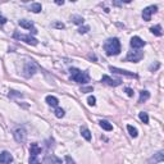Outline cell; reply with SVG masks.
I'll list each match as a JSON object with an SVG mask.
<instances>
[{
	"mask_svg": "<svg viewBox=\"0 0 164 164\" xmlns=\"http://www.w3.org/2000/svg\"><path fill=\"white\" fill-rule=\"evenodd\" d=\"M104 51L106 53V55H118L120 53V43L117 37H112L108 38L104 43Z\"/></svg>",
	"mask_w": 164,
	"mask_h": 164,
	"instance_id": "cell-1",
	"label": "cell"
},
{
	"mask_svg": "<svg viewBox=\"0 0 164 164\" xmlns=\"http://www.w3.org/2000/svg\"><path fill=\"white\" fill-rule=\"evenodd\" d=\"M69 74H71V79L77 82V84L85 85L90 81V76L86 71H81L78 68H71L69 69Z\"/></svg>",
	"mask_w": 164,
	"mask_h": 164,
	"instance_id": "cell-2",
	"label": "cell"
},
{
	"mask_svg": "<svg viewBox=\"0 0 164 164\" xmlns=\"http://www.w3.org/2000/svg\"><path fill=\"white\" fill-rule=\"evenodd\" d=\"M13 37L17 38V40H21V41H24L26 44H30V45H37L38 44V40L32 37L31 35H23V33H19V32H14L13 33Z\"/></svg>",
	"mask_w": 164,
	"mask_h": 164,
	"instance_id": "cell-3",
	"label": "cell"
},
{
	"mask_svg": "<svg viewBox=\"0 0 164 164\" xmlns=\"http://www.w3.org/2000/svg\"><path fill=\"white\" fill-rule=\"evenodd\" d=\"M36 69H37V67L33 62H27L23 67V76L26 78H30L36 73Z\"/></svg>",
	"mask_w": 164,
	"mask_h": 164,
	"instance_id": "cell-4",
	"label": "cell"
},
{
	"mask_svg": "<svg viewBox=\"0 0 164 164\" xmlns=\"http://www.w3.org/2000/svg\"><path fill=\"white\" fill-rule=\"evenodd\" d=\"M142 58H144V51H140V50L128 51L127 57H126V62H133V63H139V62H140Z\"/></svg>",
	"mask_w": 164,
	"mask_h": 164,
	"instance_id": "cell-5",
	"label": "cell"
},
{
	"mask_svg": "<svg viewBox=\"0 0 164 164\" xmlns=\"http://www.w3.org/2000/svg\"><path fill=\"white\" fill-rule=\"evenodd\" d=\"M13 136H14V140L19 144L24 142L26 139H27V132L24 130V127H18L14 130V132H13Z\"/></svg>",
	"mask_w": 164,
	"mask_h": 164,
	"instance_id": "cell-6",
	"label": "cell"
},
{
	"mask_svg": "<svg viewBox=\"0 0 164 164\" xmlns=\"http://www.w3.org/2000/svg\"><path fill=\"white\" fill-rule=\"evenodd\" d=\"M156 10H158L156 5H149V7H146L142 10V18H144V21L149 22L150 19H151V16L154 14V13H156Z\"/></svg>",
	"mask_w": 164,
	"mask_h": 164,
	"instance_id": "cell-7",
	"label": "cell"
},
{
	"mask_svg": "<svg viewBox=\"0 0 164 164\" xmlns=\"http://www.w3.org/2000/svg\"><path fill=\"white\" fill-rule=\"evenodd\" d=\"M109 71L115 73V74H123V76H128V77H135V78H137V74L133 73V72H128L126 69H120V68H117V67H113L110 65L109 67Z\"/></svg>",
	"mask_w": 164,
	"mask_h": 164,
	"instance_id": "cell-8",
	"label": "cell"
},
{
	"mask_svg": "<svg viewBox=\"0 0 164 164\" xmlns=\"http://www.w3.org/2000/svg\"><path fill=\"white\" fill-rule=\"evenodd\" d=\"M131 46L133 48V49H141V48H144L145 46V41L141 38V37H139V36H133L132 38H131Z\"/></svg>",
	"mask_w": 164,
	"mask_h": 164,
	"instance_id": "cell-9",
	"label": "cell"
},
{
	"mask_svg": "<svg viewBox=\"0 0 164 164\" xmlns=\"http://www.w3.org/2000/svg\"><path fill=\"white\" fill-rule=\"evenodd\" d=\"M101 82H104V84H106L108 86H112V87H117V86H119V85L122 84L120 79H113V78H110L109 76H103Z\"/></svg>",
	"mask_w": 164,
	"mask_h": 164,
	"instance_id": "cell-10",
	"label": "cell"
},
{
	"mask_svg": "<svg viewBox=\"0 0 164 164\" xmlns=\"http://www.w3.org/2000/svg\"><path fill=\"white\" fill-rule=\"evenodd\" d=\"M13 161V155L9 151H2L0 153V163L2 164H10Z\"/></svg>",
	"mask_w": 164,
	"mask_h": 164,
	"instance_id": "cell-11",
	"label": "cell"
},
{
	"mask_svg": "<svg viewBox=\"0 0 164 164\" xmlns=\"http://www.w3.org/2000/svg\"><path fill=\"white\" fill-rule=\"evenodd\" d=\"M163 160H164V151L160 150V151H158L156 154H154L151 158L149 159V163L150 164H156V163H161Z\"/></svg>",
	"mask_w": 164,
	"mask_h": 164,
	"instance_id": "cell-12",
	"label": "cell"
},
{
	"mask_svg": "<svg viewBox=\"0 0 164 164\" xmlns=\"http://www.w3.org/2000/svg\"><path fill=\"white\" fill-rule=\"evenodd\" d=\"M18 24L22 27V28H27V30H31V31L35 28V27H33V22L27 21V19H21L18 22Z\"/></svg>",
	"mask_w": 164,
	"mask_h": 164,
	"instance_id": "cell-13",
	"label": "cell"
},
{
	"mask_svg": "<svg viewBox=\"0 0 164 164\" xmlns=\"http://www.w3.org/2000/svg\"><path fill=\"white\" fill-rule=\"evenodd\" d=\"M30 154H31V155H35V156H37L38 154H41V147H40L36 142L31 144V146H30Z\"/></svg>",
	"mask_w": 164,
	"mask_h": 164,
	"instance_id": "cell-14",
	"label": "cell"
},
{
	"mask_svg": "<svg viewBox=\"0 0 164 164\" xmlns=\"http://www.w3.org/2000/svg\"><path fill=\"white\" fill-rule=\"evenodd\" d=\"M46 103L48 105L50 106H54V108H58V104H59V100L55 98V96H51V95H49V96H46Z\"/></svg>",
	"mask_w": 164,
	"mask_h": 164,
	"instance_id": "cell-15",
	"label": "cell"
},
{
	"mask_svg": "<svg viewBox=\"0 0 164 164\" xmlns=\"http://www.w3.org/2000/svg\"><path fill=\"white\" fill-rule=\"evenodd\" d=\"M81 135H82V137H84L86 141H90L91 140V132H90V130L89 128H86V127H81Z\"/></svg>",
	"mask_w": 164,
	"mask_h": 164,
	"instance_id": "cell-16",
	"label": "cell"
},
{
	"mask_svg": "<svg viewBox=\"0 0 164 164\" xmlns=\"http://www.w3.org/2000/svg\"><path fill=\"white\" fill-rule=\"evenodd\" d=\"M150 99V92L146 91V90H142L140 92V98H139V103H145L146 100Z\"/></svg>",
	"mask_w": 164,
	"mask_h": 164,
	"instance_id": "cell-17",
	"label": "cell"
},
{
	"mask_svg": "<svg viewBox=\"0 0 164 164\" xmlns=\"http://www.w3.org/2000/svg\"><path fill=\"white\" fill-rule=\"evenodd\" d=\"M99 125H100V127L103 128V130H105V131H112L113 130V126L109 123L108 120H104V119H101L100 122H99Z\"/></svg>",
	"mask_w": 164,
	"mask_h": 164,
	"instance_id": "cell-18",
	"label": "cell"
},
{
	"mask_svg": "<svg viewBox=\"0 0 164 164\" xmlns=\"http://www.w3.org/2000/svg\"><path fill=\"white\" fill-rule=\"evenodd\" d=\"M127 131H128V133L131 135V137H133V139H136V137L139 136V131H137V128H135V127L131 126V125L127 126Z\"/></svg>",
	"mask_w": 164,
	"mask_h": 164,
	"instance_id": "cell-19",
	"label": "cell"
},
{
	"mask_svg": "<svg viewBox=\"0 0 164 164\" xmlns=\"http://www.w3.org/2000/svg\"><path fill=\"white\" fill-rule=\"evenodd\" d=\"M150 31H151L155 36H161L163 35V31H161V26L160 24H156V26H153L151 28H150Z\"/></svg>",
	"mask_w": 164,
	"mask_h": 164,
	"instance_id": "cell-20",
	"label": "cell"
},
{
	"mask_svg": "<svg viewBox=\"0 0 164 164\" xmlns=\"http://www.w3.org/2000/svg\"><path fill=\"white\" fill-rule=\"evenodd\" d=\"M41 9H43V7H41L40 3H33V4H31V7H30V10L33 12V13H40Z\"/></svg>",
	"mask_w": 164,
	"mask_h": 164,
	"instance_id": "cell-21",
	"label": "cell"
},
{
	"mask_svg": "<svg viewBox=\"0 0 164 164\" xmlns=\"http://www.w3.org/2000/svg\"><path fill=\"white\" fill-rule=\"evenodd\" d=\"M71 21H72L74 24H84V22H85V19L82 18L81 16H72V17H71Z\"/></svg>",
	"mask_w": 164,
	"mask_h": 164,
	"instance_id": "cell-22",
	"label": "cell"
},
{
	"mask_svg": "<svg viewBox=\"0 0 164 164\" xmlns=\"http://www.w3.org/2000/svg\"><path fill=\"white\" fill-rule=\"evenodd\" d=\"M139 118L141 119V122L145 123V125H147V123H149V115H147V113L140 112V113H139Z\"/></svg>",
	"mask_w": 164,
	"mask_h": 164,
	"instance_id": "cell-23",
	"label": "cell"
},
{
	"mask_svg": "<svg viewBox=\"0 0 164 164\" xmlns=\"http://www.w3.org/2000/svg\"><path fill=\"white\" fill-rule=\"evenodd\" d=\"M54 114H55L57 118H63L65 115V112L63 110L62 108H55V110H54Z\"/></svg>",
	"mask_w": 164,
	"mask_h": 164,
	"instance_id": "cell-24",
	"label": "cell"
},
{
	"mask_svg": "<svg viewBox=\"0 0 164 164\" xmlns=\"http://www.w3.org/2000/svg\"><path fill=\"white\" fill-rule=\"evenodd\" d=\"M87 103H89V105L95 106V105H96V98H95V96H89L87 98Z\"/></svg>",
	"mask_w": 164,
	"mask_h": 164,
	"instance_id": "cell-25",
	"label": "cell"
},
{
	"mask_svg": "<svg viewBox=\"0 0 164 164\" xmlns=\"http://www.w3.org/2000/svg\"><path fill=\"white\" fill-rule=\"evenodd\" d=\"M10 96H17V98H22L23 95L21 94V92H18V91H14V90H10L9 91V98Z\"/></svg>",
	"mask_w": 164,
	"mask_h": 164,
	"instance_id": "cell-26",
	"label": "cell"
},
{
	"mask_svg": "<svg viewBox=\"0 0 164 164\" xmlns=\"http://www.w3.org/2000/svg\"><path fill=\"white\" fill-rule=\"evenodd\" d=\"M89 31H90V27L89 26H82V27H79V30H78L79 33H86Z\"/></svg>",
	"mask_w": 164,
	"mask_h": 164,
	"instance_id": "cell-27",
	"label": "cell"
},
{
	"mask_svg": "<svg viewBox=\"0 0 164 164\" xmlns=\"http://www.w3.org/2000/svg\"><path fill=\"white\" fill-rule=\"evenodd\" d=\"M28 161H30V164H41V163H40V161L37 160V158H36L35 155H31V156H30V160H28Z\"/></svg>",
	"mask_w": 164,
	"mask_h": 164,
	"instance_id": "cell-28",
	"label": "cell"
},
{
	"mask_svg": "<svg viewBox=\"0 0 164 164\" xmlns=\"http://www.w3.org/2000/svg\"><path fill=\"white\" fill-rule=\"evenodd\" d=\"M159 67H160V64H159V63H155V65H154V64H151V65H150V68H149V69L151 71V72H154V71H156V69H158Z\"/></svg>",
	"mask_w": 164,
	"mask_h": 164,
	"instance_id": "cell-29",
	"label": "cell"
},
{
	"mask_svg": "<svg viewBox=\"0 0 164 164\" xmlns=\"http://www.w3.org/2000/svg\"><path fill=\"white\" fill-rule=\"evenodd\" d=\"M53 26L55 27V28H60V30H63V28H64V24H63V23H59V22H57V23H54Z\"/></svg>",
	"mask_w": 164,
	"mask_h": 164,
	"instance_id": "cell-30",
	"label": "cell"
},
{
	"mask_svg": "<svg viewBox=\"0 0 164 164\" xmlns=\"http://www.w3.org/2000/svg\"><path fill=\"white\" fill-rule=\"evenodd\" d=\"M125 91L127 92V95H128V96H133V90H132V89H130V87H126V89H125Z\"/></svg>",
	"mask_w": 164,
	"mask_h": 164,
	"instance_id": "cell-31",
	"label": "cell"
},
{
	"mask_svg": "<svg viewBox=\"0 0 164 164\" xmlns=\"http://www.w3.org/2000/svg\"><path fill=\"white\" fill-rule=\"evenodd\" d=\"M5 23H7V18L0 13V24H5Z\"/></svg>",
	"mask_w": 164,
	"mask_h": 164,
	"instance_id": "cell-32",
	"label": "cell"
},
{
	"mask_svg": "<svg viewBox=\"0 0 164 164\" xmlns=\"http://www.w3.org/2000/svg\"><path fill=\"white\" fill-rule=\"evenodd\" d=\"M94 89L92 87H82L81 89V92H91Z\"/></svg>",
	"mask_w": 164,
	"mask_h": 164,
	"instance_id": "cell-33",
	"label": "cell"
},
{
	"mask_svg": "<svg viewBox=\"0 0 164 164\" xmlns=\"http://www.w3.org/2000/svg\"><path fill=\"white\" fill-rule=\"evenodd\" d=\"M65 160H67L68 164H74V160L71 159V156H65Z\"/></svg>",
	"mask_w": 164,
	"mask_h": 164,
	"instance_id": "cell-34",
	"label": "cell"
},
{
	"mask_svg": "<svg viewBox=\"0 0 164 164\" xmlns=\"http://www.w3.org/2000/svg\"><path fill=\"white\" fill-rule=\"evenodd\" d=\"M113 5H115V7H119V5H122V3H117V2H114V3H113Z\"/></svg>",
	"mask_w": 164,
	"mask_h": 164,
	"instance_id": "cell-35",
	"label": "cell"
},
{
	"mask_svg": "<svg viewBox=\"0 0 164 164\" xmlns=\"http://www.w3.org/2000/svg\"><path fill=\"white\" fill-rule=\"evenodd\" d=\"M55 3H57L58 5H63V4H64V2H63V0H62V2H55Z\"/></svg>",
	"mask_w": 164,
	"mask_h": 164,
	"instance_id": "cell-36",
	"label": "cell"
}]
</instances>
